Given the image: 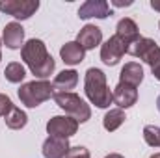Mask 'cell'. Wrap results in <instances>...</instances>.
Instances as JSON below:
<instances>
[{
    "label": "cell",
    "instance_id": "obj_24",
    "mask_svg": "<svg viewBox=\"0 0 160 158\" xmlns=\"http://www.w3.org/2000/svg\"><path fill=\"white\" fill-rule=\"evenodd\" d=\"M112 4L116 6V7H125V6H132V0H112Z\"/></svg>",
    "mask_w": 160,
    "mask_h": 158
},
{
    "label": "cell",
    "instance_id": "obj_20",
    "mask_svg": "<svg viewBox=\"0 0 160 158\" xmlns=\"http://www.w3.org/2000/svg\"><path fill=\"white\" fill-rule=\"evenodd\" d=\"M4 77H6L8 82H11V84H19V82L24 80L26 71H24V67H22L19 62H11V63L6 67V71H4Z\"/></svg>",
    "mask_w": 160,
    "mask_h": 158
},
{
    "label": "cell",
    "instance_id": "obj_1",
    "mask_svg": "<svg viewBox=\"0 0 160 158\" xmlns=\"http://www.w3.org/2000/svg\"><path fill=\"white\" fill-rule=\"evenodd\" d=\"M21 56L24 60V63L28 65V69L32 71L34 77L38 78H47L54 73V60L52 56L47 52V47L41 39H30L26 41L21 48Z\"/></svg>",
    "mask_w": 160,
    "mask_h": 158
},
{
    "label": "cell",
    "instance_id": "obj_5",
    "mask_svg": "<svg viewBox=\"0 0 160 158\" xmlns=\"http://www.w3.org/2000/svg\"><path fill=\"white\" fill-rule=\"evenodd\" d=\"M56 104L65 110V114H69V117L77 119L78 123H86L88 119L91 117V108L89 104H86L84 99H80L77 93H54L52 95Z\"/></svg>",
    "mask_w": 160,
    "mask_h": 158
},
{
    "label": "cell",
    "instance_id": "obj_4",
    "mask_svg": "<svg viewBox=\"0 0 160 158\" xmlns=\"http://www.w3.org/2000/svg\"><path fill=\"white\" fill-rule=\"evenodd\" d=\"M54 95V87L48 80H34V82H26L19 87V99L24 106L28 108H36L43 104L45 101H48Z\"/></svg>",
    "mask_w": 160,
    "mask_h": 158
},
{
    "label": "cell",
    "instance_id": "obj_16",
    "mask_svg": "<svg viewBox=\"0 0 160 158\" xmlns=\"http://www.w3.org/2000/svg\"><path fill=\"white\" fill-rule=\"evenodd\" d=\"M77 84H78V73L73 69H67L56 75L52 87H54V93H71V89H75Z\"/></svg>",
    "mask_w": 160,
    "mask_h": 158
},
{
    "label": "cell",
    "instance_id": "obj_7",
    "mask_svg": "<svg viewBox=\"0 0 160 158\" xmlns=\"http://www.w3.org/2000/svg\"><path fill=\"white\" fill-rule=\"evenodd\" d=\"M78 130V121L69 116H56V117L48 119L47 123V132L54 138H63L69 140L71 136H75Z\"/></svg>",
    "mask_w": 160,
    "mask_h": 158
},
{
    "label": "cell",
    "instance_id": "obj_13",
    "mask_svg": "<svg viewBox=\"0 0 160 158\" xmlns=\"http://www.w3.org/2000/svg\"><path fill=\"white\" fill-rule=\"evenodd\" d=\"M71 145L67 140L63 138H54L48 136L43 143V156L45 158H65V155L69 153Z\"/></svg>",
    "mask_w": 160,
    "mask_h": 158
},
{
    "label": "cell",
    "instance_id": "obj_9",
    "mask_svg": "<svg viewBox=\"0 0 160 158\" xmlns=\"http://www.w3.org/2000/svg\"><path fill=\"white\" fill-rule=\"evenodd\" d=\"M112 15V9H110V4L106 0H88L80 6L78 9V17L80 19H106Z\"/></svg>",
    "mask_w": 160,
    "mask_h": 158
},
{
    "label": "cell",
    "instance_id": "obj_15",
    "mask_svg": "<svg viewBox=\"0 0 160 158\" xmlns=\"http://www.w3.org/2000/svg\"><path fill=\"white\" fill-rule=\"evenodd\" d=\"M143 80V67L136 62H128L123 65L119 73V82L121 84H128L132 87H138Z\"/></svg>",
    "mask_w": 160,
    "mask_h": 158
},
{
    "label": "cell",
    "instance_id": "obj_6",
    "mask_svg": "<svg viewBox=\"0 0 160 158\" xmlns=\"http://www.w3.org/2000/svg\"><path fill=\"white\" fill-rule=\"evenodd\" d=\"M0 9L15 19L24 21V19H30L39 9V2L38 0H2Z\"/></svg>",
    "mask_w": 160,
    "mask_h": 158
},
{
    "label": "cell",
    "instance_id": "obj_21",
    "mask_svg": "<svg viewBox=\"0 0 160 158\" xmlns=\"http://www.w3.org/2000/svg\"><path fill=\"white\" fill-rule=\"evenodd\" d=\"M143 140L147 145L151 147H160V126L155 125H147L143 128Z\"/></svg>",
    "mask_w": 160,
    "mask_h": 158
},
{
    "label": "cell",
    "instance_id": "obj_2",
    "mask_svg": "<svg viewBox=\"0 0 160 158\" xmlns=\"http://www.w3.org/2000/svg\"><path fill=\"white\" fill-rule=\"evenodd\" d=\"M84 89H86V95H88L89 102L95 104L97 108H108L114 102L112 91L106 84V75L97 67H89L86 71Z\"/></svg>",
    "mask_w": 160,
    "mask_h": 158
},
{
    "label": "cell",
    "instance_id": "obj_3",
    "mask_svg": "<svg viewBox=\"0 0 160 158\" xmlns=\"http://www.w3.org/2000/svg\"><path fill=\"white\" fill-rule=\"evenodd\" d=\"M127 52L132 54L134 58H140L142 62H145L151 67L153 77L160 82V47L155 43V39L140 37L136 43H132L127 48Z\"/></svg>",
    "mask_w": 160,
    "mask_h": 158
},
{
    "label": "cell",
    "instance_id": "obj_12",
    "mask_svg": "<svg viewBox=\"0 0 160 158\" xmlns=\"http://www.w3.org/2000/svg\"><path fill=\"white\" fill-rule=\"evenodd\" d=\"M101 41H102V30L95 24H86L77 36V43L84 50L95 48L97 45H101Z\"/></svg>",
    "mask_w": 160,
    "mask_h": 158
},
{
    "label": "cell",
    "instance_id": "obj_17",
    "mask_svg": "<svg viewBox=\"0 0 160 158\" xmlns=\"http://www.w3.org/2000/svg\"><path fill=\"white\" fill-rule=\"evenodd\" d=\"M60 56H62V60H63L67 65H78V63L84 62L86 50L80 47L77 41H71V43H65V45L60 48Z\"/></svg>",
    "mask_w": 160,
    "mask_h": 158
},
{
    "label": "cell",
    "instance_id": "obj_29",
    "mask_svg": "<svg viewBox=\"0 0 160 158\" xmlns=\"http://www.w3.org/2000/svg\"><path fill=\"white\" fill-rule=\"evenodd\" d=\"M0 47H2V41H0ZM0 60H2V50H0Z\"/></svg>",
    "mask_w": 160,
    "mask_h": 158
},
{
    "label": "cell",
    "instance_id": "obj_11",
    "mask_svg": "<svg viewBox=\"0 0 160 158\" xmlns=\"http://www.w3.org/2000/svg\"><path fill=\"white\" fill-rule=\"evenodd\" d=\"M112 99H114V102L119 106L121 110H123V108H130V106H134L136 101H138V91H136V87L119 82V84L116 86V89L112 91Z\"/></svg>",
    "mask_w": 160,
    "mask_h": 158
},
{
    "label": "cell",
    "instance_id": "obj_25",
    "mask_svg": "<svg viewBox=\"0 0 160 158\" xmlns=\"http://www.w3.org/2000/svg\"><path fill=\"white\" fill-rule=\"evenodd\" d=\"M151 7L155 11H160V0H151Z\"/></svg>",
    "mask_w": 160,
    "mask_h": 158
},
{
    "label": "cell",
    "instance_id": "obj_26",
    "mask_svg": "<svg viewBox=\"0 0 160 158\" xmlns=\"http://www.w3.org/2000/svg\"><path fill=\"white\" fill-rule=\"evenodd\" d=\"M104 158H125V156H121L118 153H112V155H108V156H104Z\"/></svg>",
    "mask_w": 160,
    "mask_h": 158
},
{
    "label": "cell",
    "instance_id": "obj_27",
    "mask_svg": "<svg viewBox=\"0 0 160 158\" xmlns=\"http://www.w3.org/2000/svg\"><path fill=\"white\" fill-rule=\"evenodd\" d=\"M157 108H158V112H160V95H158V99H157Z\"/></svg>",
    "mask_w": 160,
    "mask_h": 158
},
{
    "label": "cell",
    "instance_id": "obj_23",
    "mask_svg": "<svg viewBox=\"0 0 160 158\" xmlns=\"http://www.w3.org/2000/svg\"><path fill=\"white\" fill-rule=\"evenodd\" d=\"M65 158H89V151L86 147H71L69 153L65 155Z\"/></svg>",
    "mask_w": 160,
    "mask_h": 158
},
{
    "label": "cell",
    "instance_id": "obj_8",
    "mask_svg": "<svg viewBox=\"0 0 160 158\" xmlns=\"http://www.w3.org/2000/svg\"><path fill=\"white\" fill-rule=\"evenodd\" d=\"M125 52H127V47L121 43V39L118 36H112L101 47V60L106 65H118L119 60L125 56Z\"/></svg>",
    "mask_w": 160,
    "mask_h": 158
},
{
    "label": "cell",
    "instance_id": "obj_19",
    "mask_svg": "<svg viewBox=\"0 0 160 158\" xmlns=\"http://www.w3.org/2000/svg\"><path fill=\"white\" fill-rule=\"evenodd\" d=\"M125 112L121 110V108H114V110H110L104 119H102V125H104V128L108 130V132H114V130H118L121 125L125 123Z\"/></svg>",
    "mask_w": 160,
    "mask_h": 158
},
{
    "label": "cell",
    "instance_id": "obj_28",
    "mask_svg": "<svg viewBox=\"0 0 160 158\" xmlns=\"http://www.w3.org/2000/svg\"><path fill=\"white\" fill-rule=\"evenodd\" d=\"M149 158H160V153H155L153 156H149Z\"/></svg>",
    "mask_w": 160,
    "mask_h": 158
},
{
    "label": "cell",
    "instance_id": "obj_14",
    "mask_svg": "<svg viewBox=\"0 0 160 158\" xmlns=\"http://www.w3.org/2000/svg\"><path fill=\"white\" fill-rule=\"evenodd\" d=\"M2 41L8 48L15 50V48H22V41H24V28L19 22H8L4 26L2 32Z\"/></svg>",
    "mask_w": 160,
    "mask_h": 158
},
{
    "label": "cell",
    "instance_id": "obj_18",
    "mask_svg": "<svg viewBox=\"0 0 160 158\" xmlns=\"http://www.w3.org/2000/svg\"><path fill=\"white\" fill-rule=\"evenodd\" d=\"M4 121H6V126H8V128H11V130H21L22 126H26L28 117H26V114H24L21 108L13 106V108H11V112L6 116Z\"/></svg>",
    "mask_w": 160,
    "mask_h": 158
},
{
    "label": "cell",
    "instance_id": "obj_22",
    "mask_svg": "<svg viewBox=\"0 0 160 158\" xmlns=\"http://www.w3.org/2000/svg\"><path fill=\"white\" fill-rule=\"evenodd\" d=\"M11 108H13V102H11V99H9L8 95L0 93V117H6V116L11 112Z\"/></svg>",
    "mask_w": 160,
    "mask_h": 158
},
{
    "label": "cell",
    "instance_id": "obj_10",
    "mask_svg": "<svg viewBox=\"0 0 160 158\" xmlns=\"http://www.w3.org/2000/svg\"><path fill=\"white\" fill-rule=\"evenodd\" d=\"M116 36L121 39V43L128 48L132 43L140 39V30H138V24L130 19V17H125L121 19L116 26Z\"/></svg>",
    "mask_w": 160,
    "mask_h": 158
}]
</instances>
